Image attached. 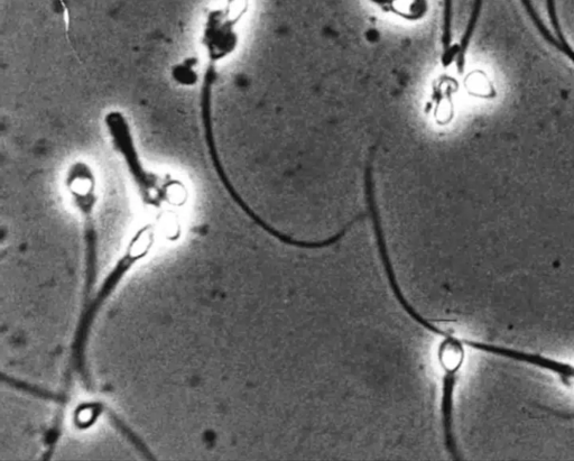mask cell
Masks as SVG:
<instances>
[{"mask_svg": "<svg viewBox=\"0 0 574 461\" xmlns=\"http://www.w3.org/2000/svg\"><path fill=\"white\" fill-rule=\"evenodd\" d=\"M104 127L109 143L125 165L138 197L143 204L160 208L163 204H180L187 196V188L177 179L162 177L146 167L131 121L122 110H109L104 116Z\"/></svg>", "mask_w": 574, "mask_h": 461, "instance_id": "1", "label": "cell"}, {"mask_svg": "<svg viewBox=\"0 0 574 461\" xmlns=\"http://www.w3.org/2000/svg\"><path fill=\"white\" fill-rule=\"evenodd\" d=\"M365 191L368 212L373 223L379 258H381L388 285H390L394 297L396 298L398 304H400L403 310L407 313V315H409L410 318L416 322V324L422 326L424 329H427L434 335L441 336L443 334V330L433 325L432 322L425 319L420 315L418 311L415 310L414 307H412V304L409 302V300L405 298L400 284H398L391 256L390 253H388L381 214H379L377 207L373 167H367L365 170Z\"/></svg>", "mask_w": 574, "mask_h": 461, "instance_id": "2", "label": "cell"}, {"mask_svg": "<svg viewBox=\"0 0 574 461\" xmlns=\"http://www.w3.org/2000/svg\"><path fill=\"white\" fill-rule=\"evenodd\" d=\"M458 374L459 372H444L441 399V421L444 446H446L451 459L455 461L462 460L455 435V420H453Z\"/></svg>", "mask_w": 574, "mask_h": 461, "instance_id": "3", "label": "cell"}, {"mask_svg": "<svg viewBox=\"0 0 574 461\" xmlns=\"http://www.w3.org/2000/svg\"><path fill=\"white\" fill-rule=\"evenodd\" d=\"M465 346V339L453 335L443 338L438 348V359L444 372H460L466 357Z\"/></svg>", "mask_w": 574, "mask_h": 461, "instance_id": "4", "label": "cell"}, {"mask_svg": "<svg viewBox=\"0 0 574 461\" xmlns=\"http://www.w3.org/2000/svg\"><path fill=\"white\" fill-rule=\"evenodd\" d=\"M484 0H474V5H472L471 14L466 27L464 35H462L461 41L458 44L459 52L457 55V69L460 75L464 73L466 66V55L469 49L472 38L476 31V27L483 11Z\"/></svg>", "mask_w": 574, "mask_h": 461, "instance_id": "5", "label": "cell"}, {"mask_svg": "<svg viewBox=\"0 0 574 461\" xmlns=\"http://www.w3.org/2000/svg\"><path fill=\"white\" fill-rule=\"evenodd\" d=\"M171 78L175 85L184 88H192L201 84L202 76L199 75V60L187 58L172 67Z\"/></svg>", "mask_w": 574, "mask_h": 461, "instance_id": "6", "label": "cell"}, {"mask_svg": "<svg viewBox=\"0 0 574 461\" xmlns=\"http://www.w3.org/2000/svg\"><path fill=\"white\" fill-rule=\"evenodd\" d=\"M390 13L407 22H419L429 13V0H395Z\"/></svg>", "mask_w": 574, "mask_h": 461, "instance_id": "7", "label": "cell"}, {"mask_svg": "<svg viewBox=\"0 0 574 461\" xmlns=\"http://www.w3.org/2000/svg\"><path fill=\"white\" fill-rule=\"evenodd\" d=\"M452 21H453V0H444L443 29H442L443 53L449 51L452 46Z\"/></svg>", "mask_w": 574, "mask_h": 461, "instance_id": "8", "label": "cell"}, {"mask_svg": "<svg viewBox=\"0 0 574 461\" xmlns=\"http://www.w3.org/2000/svg\"><path fill=\"white\" fill-rule=\"evenodd\" d=\"M555 49L562 52L566 57L569 59L570 55L574 52L572 46L568 43L566 38L558 40L557 45H555Z\"/></svg>", "mask_w": 574, "mask_h": 461, "instance_id": "9", "label": "cell"}, {"mask_svg": "<svg viewBox=\"0 0 574 461\" xmlns=\"http://www.w3.org/2000/svg\"><path fill=\"white\" fill-rule=\"evenodd\" d=\"M368 2L386 13H390L395 0H368Z\"/></svg>", "mask_w": 574, "mask_h": 461, "instance_id": "10", "label": "cell"}, {"mask_svg": "<svg viewBox=\"0 0 574 461\" xmlns=\"http://www.w3.org/2000/svg\"><path fill=\"white\" fill-rule=\"evenodd\" d=\"M561 38H566V36H564L563 32L554 34L552 36V38L550 39L549 44H551L552 46H555V44H557V42H558V39H561Z\"/></svg>", "mask_w": 574, "mask_h": 461, "instance_id": "11", "label": "cell"}, {"mask_svg": "<svg viewBox=\"0 0 574 461\" xmlns=\"http://www.w3.org/2000/svg\"><path fill=\"white\" fill-rule=\"evenodd\" d=\"M570 61L574 64V55H573V57L570 59Z\"/></svg>", "mask_w": 574, "mask_h": 461, "instance_id": "12", "label": "cell"}]
</instances>
